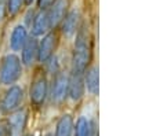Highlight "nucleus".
<instances>
[{
    "mask_svg": "<svg viewBox=\"0 0 156 136\" xmlns=\"http://www.w3.org/2000/svg\"><path fill=\"white\" fill-rule=\"evenodd\" d=\"M91 55V36L86 25L83 24L76 32V40H75L73 51H72V71L84 73L90 65Z\"/></svg>",
    "mask_w": 156,
    "mask_h": 136,
    "instance_id": "nucleus-1",
    "label": "nucleus"
},
{
    "mask_svg": "<svg viewBox=\"0 0 156 136\" xmlns=\"http://www.w3.org/2000/svg\"><path fill=\"white\" fill-rule=\"evenodd\" d=\"M22 74V62L14 54H7L0 62V84L11 85Z\"/></svg>",
    "mask_w": 156,
    "mask_h": 136,
    "instance_id": "nucleus-2",
    "label": "nucleus"
},
{
    "mask_svg": "<svg viewBox=\"0 0 156 136\" xmlns=\"http://www.w3.org/2000/svg\"><path fill=\"white\" fill-rule=\"evenodd\" d=\"M22 101H24V89L20 85H11L4 94L0 107L4 113H12L21 106Z\"/></svg>",
    "mask_w": 156,
    "mask_h": 136,
    "instance_id": "nucleus-3",
    "label": "nucleus"
},
{
    "mask_svg": "<svg viewBox=\"0 0 156 136\" xmlns=\"http://www.w3.org/2000/svg\"><path fill=\"white\" fill-rule=\"evenodd\" d=\"M48 95V81L47 77L40 74L33 80L32 87H30V92H29V98L32 104L35 106H41L46 102Z\"/></svg>",
    "mask_w": 156,
    "mask_h": 136,
    "instance_id": "nucleus-4",
    "label": "nucleus"
},
{
    "mask_svg": "<svg viewBox=\"0 0 156 136\" xmlns=\"http://www.w3.org/2000/svg\"><path fill=\"white\" fill-rule=\"evenodd\" d=\"M68 8H69V0H54V3L46 10L50 29H55V28H58L61 25L62 19L65 18L66 12L69 11Z\"/></svg>",
    "mask_w": 156,
    "mask_h": 136,
    "instance_id": "nucleus-5",
    "label": "nucleus"
},
{
    "mask_svg": "<svg viewBox=\"0 0 156 136\" xmlns=\"http://www.w3.org/2000/svg\"><path fill=\"white\" fill-rule=\"evenodd\" d=\"M84 73L71 71L68 76V96L73 102H79L84 96Z\"/></svg>",
    "mask_w": 156,
    "mask_h": 136,
    "instance_id": "nucleus-6",
    "label": "nucleus"
},
{
    "mask_svg": "<svg viewBox=\"0 0 156 136\" xmlns=\"http://www.w3.org/2000/svg\"><path fill=\"white\" fill-rule=\"evenodd\" d=\"M58 44V37L55 33H47L39 43V52H37V61L41 63H46L53 58L54 51Z\"/></svg>",
    "mask_w": 156,
    "mask_h": 136,
    "instance_id": "nucleus-7",
    "label": "nucleus"
},
{
    "mask_svg": "<svg viewBox=\"0 0 156 136\" xmlns=\"http://www.w3.org/2000/svg\"><path fill=\"white\" fill-rule=\"evenodd\" d=\"M68 96V76L65 73H57L51 87V101L53 103L61 104Z\"/></svg>",
    "mask_w": 156,
    "mask_h": 136,
    "instance_id": "nucleus-8",
    "label": "nucleus"
},
{
    "mask_svg": "<svg viewBox=\"0 0 156 136\" xmlns=\"http://www.w3.org/2000/svg\"><path fill=\"white\" fill-rule=\"evenodd\" d=\"M79 22H80V12L79 10L73 8L71 11L66 12L65 18L61 22V32L64 33L66 37H72V36L76 35L77 29H79Z\"/></svg>",
    "mask_w": 156,
    "mask_h": 136,
    "instance_id": "nucleus-9",
    "label": "nucleus"
},
{
    "mask_svg": "<svg viewBox=\"0 0 156 136\" xmlns=\"http://www.w3.org/2000/svg\"><path fill=\"white\" fill-rule=\"evenodd\" d=\"M22 59L21 62L25 66H32L37 61V52H39V43L35 37H28L27 43L22 47Z\"/></svg>",
    "mask_w": 156,
    "mask_h": 136,
    "instance_id": "nucleus-10",
    "label": "nucleus"
},
{
    "mask_svg": "<svg viewBox=\"0 0 156 136\" xmlns=\"http://www.w3.org/2000/svg\"><path fill=\"white\" fill-rule=\"evenodd\" d=\"M27 124V111L25 110H18L12 113L9 118V132L10 136H21L22 131Z\"/></svg>",
    "mask_w": 156,
    "mask_h": 136,
    "instance_id": "nucleus-11",
    "label": "nucleus"
},
{
    "mask_svg": "<svg viewBox=\"0 0 156 136\" xmlns=\"http://www.w3.org/2000/svg\"><path fill=\"white\" fill-rule=\"evenodd\" d=\"M28 40V30L24 25H17L10 36V48L12 51H21Z\"/></svg>",
    "mask_w": 156,
    "mask_h": 136,
    "instance_id": "nucleus-12",
    "label": "nucleus"
},
{
    "mask_svg": "<svg viewBox=\"0 0 156 136\" xmlns=\"http://www.w3.org/2000/svg\"><path fill=\"white\" fill-rule=\"evenodd\" d=\"M100 71L97 66H91L84 71V85L91 95H98L100 91Z\"/></svg>",
    "mask_w": 156,
    "mask_h": 136,
    "instance_id": "nucleus-13",
    "label": "nucleus"
},
{
    "mask_svg": "<svg viewBox=\"0 0 156 136\" xmlns=\"http://www.w3.org/2000/svg\"><path fill=\"white\" fill-rule=\"evenodd\" d=\"M50 29L48 25V18H47V11L46 10H40V12L35 15L32 22V33L33 36H43L47 33V30Z\"/></svg>",
    "mask_w": 156,
    "mask_h": 136,
    "instance_id": "nucleus-14",
    "label": "nucleus"
},
{
    "mask_svg": "<svg viewBox=\"0 0 156 136\" xmlns=\"http://www.w3.org/2000/svg\"><path fill=\"white\" fill-rule=\"evenodd\" d=\"M73 135V118L71 114H64L58 120L54 136H72Z\"/></svg>",
    "mask_w": 156,
    "mask_h": 136,
    "instance_id": "nucleus-15",
    "label": "nucleus"
},
{
    "mask_svg": "<svg viewBox=\"0 0 156 136\" xmlns=\"http://www.w3.org/2000/svg\"><path fill=\"white\" fill-rule=\"evenodd\" d=\"M73 128L75 136H94V124L84 115L79 117Z\"/></svg>",
    "mask_w": 156,
    "mask_h": 136,
    "instance_id": "nucleus-16",
    "label": "nucleus"
},
{
    "mask_svg": "<svg viewBox=\"0 0 156 136\" xmlns=\"http://www.w3.org/2000/svg\"><path fill=\"white\" fill-rule=\"evenodd\" d=\"M24 3H25V0H7V4H6L7 12L10 15H15L21 10V7H22Z\"/></svg>",
    "mask_w": 156,
    "mask_h": 136,
    "instance_id": "nucleus-17",
    "label": "nucleus"
},
{
    "mask_svg": "<svg viewBox=\"0 0 156 136\" xmlns=\"http://www.w3.org/2000/svg\"><path fill=\"white\" fill-rule=\"evenodd\" d=\"M53 3L54 0H37V7L40 10H47Z\"/></svg>",
    "mask_w": 156,
    "mask_h": 136,
    "instance_id": "nucleus-18",
    "label": "nucleus"
},
{
    "mask_svg": "<svg viewBox=\"0 0 156 136\" xmlns=\"http://www.w3.org/2000/svg\"><path fill=\"white\" fill-rule=\"evenodd\" d=\"M6 12H7V8H6V4L0 0V24L4 21V17H6Z\"/></svg>",
    "mask_w": 156,
    "mask_h": 136,
    "instance_id": "nucleus-19",
    "label": "nucleus"
},
{
    "mask_svg": "<svg viewBox=\"0 0 156 136\" xmlns=\"http://www.w3.org/2000/svg\"><path fill=\"white\" fill-rule=\"evenodd\" d=\"M0 136H10L9 127L4 124H0Z\"/></svg>",
    "mask_w": 156,
    "mask_h": 136,
    "instance_id": "nucleus-20",
    "label": "nucleus"
},
{
    "mask_svg": "<svg viewBox=\"0 0 156 136\" xmlns=\"http://www.w3.org/2000/svg\"><path fill=\"white\" fill-rule=\"evenodd\" d=\"M32 2H33V0H25V3H27V4H28V6H29V4H30V3H32Z\"/></svg>",
    "mask_w": 156,
    "mask_h": 136,
    "instance_id": "nucleus-21",
    "label": "nucleus"
},
{
    "mask_svg": "<svg viewBox=\"0 0 156 136\" xmlns=\"http://www.w3.org/2000/svg\"><path fill=\"white\" fill-rule=\"evenodd\" d=\"M24 136H32V135H24Z\"/></svg>",
    "mask_w": 156,
    "mask_h": 136,
    "instance_id": "nucleus-22",
    "label": "nucleus"
},
{
    "mask_svg": "<svg viewBox=\"0 0 156 136\" xmlns=\"http://www.w3.org/2000/svg\"><path fill=\"white\" fill-rule=\"evenodd\" d=\"M47 136H51V135H47Z\"/></svg>",
    "mask_w": 156,
    "mask_h": 136,
    "instance_id": "nucleus-23",
    "label": "nucleus"
}]
</instances>
